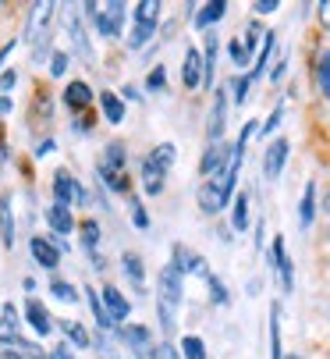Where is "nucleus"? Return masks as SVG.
I'll list each match as a JSON object with an SVG mask.
<instances>
[{
  "label": "nucleus",
  "instance_id": "55",
  "mask_svg": "<svg viewBox=\"0 0 330 359\" xmlns=\"http://www.w3.org/2000/svg\"><path fill=\"white\" fill-rule=\"evenodd\" d=\"M15 46H18V39H11V43H4V50H0V65H4V57L11 54V50H15Z\"/></svg>",
  "mask_w": 330,
  "mask_h": 359
},
{
  "label": "nucleus",
  "instance_id": "32",
  "mask_svg": "<svg viewBox=\"0 0 330 359\" xmlns=\"http://www.w3.org/2000/svg\"><path fill=\"white\" fill-rule=\"evenodd\" d=\"M174 153H178V149H174V142H160V146L149 153V161H153V164H160L163 171H171V164H174Z\"/></svg>",
  "mask_w": 330,
  "mask_h": 359
},
{
  "label": "nucleus",
  "instance_id": "1",
  "mask_svg": "<svg viewBox=\"0 0 330 359\" xmlns=\"http://www.w3.org/2000/svg\"><path fill=\"white\" fill-rule=\"evenodd\" d=\"M181 271L174 267V264H167L160 271V302H156V313H160V327L167 331V334H174L178 331V306H181V299H185V288H181Z\"/></svg>",
  "mask_w": 330,
  "mask_h": 359
},
{
  "label": "nucleus",
  "instance_id": "36",
  "mask_svg": "<svg viewBox=\"0 0 330 359\" xmlns=\"http://www.w3.org/2000/svg\"><path fill=\"white\" fill-rule=\"evenodd\" d=\"M82 245H85V252H96V245H99V224L96 221H82Z\"/></svg>",
  "mask_w": 330,
  "mask_h": 359
},
{
  "label": "nucleus",
  "instance_id": "61",
  "mask_svg": "<svg viewBox=\"0 0 330 359\" xmlns=\"http://www.w3.org/2000/svg\"><path fill=\"white\" fill-rule=\"evenodd\" d=\"M284 359H302V355H284Z\"/></svg>",
  "mask_w": 330,
  "mask_h": 359
},
{
  "label": "nucleus",
  "instance_id": "41",
  "mask_svg": "<svg viewBox=\"0 0 330 359\" xmlns=\"http://www.w3.org/2000/svg\"><path fill=\"white\" fill-rule=\"evenodd\" d=\"M249 86H252V75H238L231 82V93H235V104H245V96H249Z\"/></svg>",
  "mask_w": 330,
  "mask_h": 359
},
{
  "label": "nucleus",
  "instance_id": "40",
  "mask_svg": "<svg viewBox=\"0 0 330 359\" xmlns=\"http://www.w3.org/2000/svg\"><path fill=\"white\" fill-rule=\"evenodd\" d=\"M149 359H181V352H178L171 341H160V345L149 348Z\"/></svg>",
  "mask_w": 330,
  "mask_h": 359
},
{
  "label": "nucleus",
  "instance_id": "57",
  "mask_svg": "<svg viewBox=\"0 0 330 359\" xmlns=\"http://www.w3.org/2000/svg\"><path fill=\"white\" fill-rule=\"evenodd\" d=\"M8 111H11V100H8V96H0V118H4Z\"/></svg>",
  "mask_w": 330,
  "mask_h": 359
},
{
  "label": "nucleus",
  "instance_id": "11",
  "mask_svg": "<svg viewBox=\"0 0 330 359\" xmlns=\"http://www.w3.org/2000/svg\"><path fill=\"white\" fill-rule=\"evenodd\" d=\"M64 29H68V36H71L75 54H78L82 61H92V46H89V36H85V29H82V18H78L75 11H68V15H64Z\"/></svg>",
  "mask_w": 330,
  "mask_h": 359
},
{
  "label": "nucleus",
  "instance_id": "58",
  "mask_svg": "<svg viewBox=\"0 0 330 359\" xmlns=\"http://www.w3.org/2000/svg\"><path fill=\"white\" fill-rule=\"evenodd\" d=\"M4 161H8V146L0 142V168H4Z\"/></svg>",
  "mask_w": 330,
  "mask_h": 359
},
{
  "label": "nucleus",
  "instance_id": "16",
  "mask_svg": "<svg viewBox=\"0 0 330 359\" xmlns=\"http://www.w3.org/2000/svg\"><path fill=\"white\" fill-rule=\"evenodd\" d=\"M202 43H206V46H202V86H213V75H216V54H220V39H216V32H209Z\"/></svg>",
  "mask_w": 330,
  "mask_h": 359
},
{
  "label": "nucleus",
  "instance_id": "51",
  "mask_svg": "<svg viewBox=\"0 0 330 359\" xmlns=\"http://www.w3.org/2000/svg\"><path fill=\"white\" fill-rule=\"evenodd\" d=\"M319 22L330 29V0H323V4H319Z\"/></svg>",
  "mask_w": 330,
  "mask_h": 359
},
{
  "label": "nucleus",
  "instance_id": "17",
  "mask_svg": "<svg viewBox=\"0 0 330 359\" xmlns=\"http://www.w3.org/2000/svg\"><path fill=\"white\" fill-rule=\"evenodd\" d=\"M64 104H68V111L82 114V111L92 104V89H89L85 82H68V89H64Z\"/></svg>",
  "mask_w": 330,
  "mask_h": 359
},
{
  "label": "nucleus",
  "instance_id": "28",
  "mask_svg": "<svg viewBox=\"0 0 330 359\" xmlns=\"http://www.w3.org/2000/svg\"><path fill=\"white\" fill-rule=\"evenodd\" d=\"M231 228H235V231H249V192H238V196H235Z\"/></svg>",
  "mask_w": 330,
  "mask_h": 359
},
{
  "label": "nucleus",
  "instance_id": "5",
  "mask_svg": "<svg viewBox=\"0 0 330 359\" xmlns=\"http://www.w3.org/2000/svg\"><path fill=\"white\" fill-rule=\"evenodd\" d=\"M53 11H57V4H50V0H43V4H32L29 11V22H25V43L39 46L50 39V22H53Z\"/></svg>",
  "mask_w": 330,
  "mask_h": 359
},
{
  "label": "nucleus",
  "instance_id": "14",
  "mask_svg": "<svg viewBox=\"0 0 330 359\" xmlns=\"http://www.w3.org/2000/svg\"><path fill=\"white\" fill-rule=\"evenodd\" d=\"M103 306H106V313H110V320H114V324L132 313V302H128L114 285H103Z\"/></svg>",
  "mask_w": 330,
  "mask_h": 359
},
{
  "label": "nucleus",
  "instance_id": "46",
  "mask_svg": "<svg viewBox=\"0 0 330 359\" xmlns=\"http://www.w3.org/2000/svg\"><path fill=\"white\" fill-rule=\"evenodd\" d=\"M15 86H18V72L8 68L4 75H0V96H8V89H15Z\"/></svg>",
  "mask_w": 330,
  "mask_h": 359
},
{
  "label": "nucleus",
  "instance_id": "29",
  "mask_svg": "<svg viewBox=\"0 0 330 359\" xmlns=\"http://www.w3.org/2000/svg\"><path fill=\"white\" fill-rule=\"evenodd\" d=\"M160 22V4L156 0H142V4H135V25H153L156 29Z\"/></svg>",
  "mask_w": 330,
  "mask_h": 359
},
{
  "label": "nucleus",
  "instance_id": "25",
  "mask_svg": "<svg viewBox=\"0 0 330 359\" xmlns=\"http://www.w3.org/2000/svg\"><path fill=\"white\" fill-rule=\"evenodd\" d=\"M270 359H284V348H281V306L277 302L270 306Z\"/></svg>",
  "mask_w": 330,
  "mask_h": 359
},
{
  "label": "nucleus",
  "instance_id": "60",
  "mask_svg": "<svg viewBox=\"0 0 330 359\" xmlns=\"http://www.w3.org/2000/svg\"><path fill=\"white\" fill-rule=\"evenodd\" d=\"M326 214H330V192H326Z\"/></svg>",
  "mask_w": 330,
  "mask_h": 359
},
{
  "label": "nucleus",
  "instance_id": "34",
  "mask_svg": "<svg viewBox=\"0 0 330 359\" xmlns=\"http://www.w3.org/2000/svg\"><path fill=\"white\" fill-rule=\"evenodd\" d=\"M61 331H64V338H68L71 345H78V348H85V345H89V334L82 331V324H75V320H64V324H61Z\"/></svg>",
  "mask_w": 330,
  "mask_h": 359
},
{
  "label": "nucleus",
  "instance_id": "33",
  "mask_svg": "<svg viewBox=\"0 0 330 359\" xmlns=\"http://www.w3.org/2000/svg\"><path fill=\"white\" fill-rule=\"evenodd\" d=\"M273 46H277V36L266 32V36H263V50H259V57H256V72H252V79L266 72V61H270V54H273Z\"/></svg>",
  "mask_w": 330,
  "mask_h": 359
},
{
  "label": "nucleus",
  "instance_id": "18",
  "mask_svg": "<svg viewBox=\"0 0 330 359\" xmlns=\"http://www.w3.org/2000/svg\"><path fill=\"white\" fill-rule=\"evenodd\" d=\"M163 182H167V171L146 157V161H142V189H146L149 196H160V192H163Z\"/></svg>",
  "mask_w": 330,
  "mask_h": 359
},
{
  "label": "nucleus",
  "instance_id": "42",
  "mask_svg": "<svg viewBox=\"0 0 330 359\" xmlns=\"http://www.w3.org/2000/svg\"><path fill=\"white\" fill-rule=\"evenodd\" d=\"M146 86H149L153 93H163V89H167V72H163V65L149 72V79H146Z\"/></svg>",
  "mask_w": 330,
  "mask_h": 359
},
{
  "label": "nucleus",
  "instance_id": "12",
  "mask_svg": "<svg viewBox=\"0 0 330 359\" xmlns=\"http://www.w3.org/2000/svg\"><path fill=\"white\" fill-rule=\"evenodd\" d=\"M46 224H50V231L57 235V238L71 235V231H75V217H71V207H61V203H53V207L46 210Z\"/></svg>",
  "mask_w": 330,
  "mask_h": 359
},
{
  "label": "nucleus",
  "instance_id": "50",
  "mask_svg": "<svg viewBox=\"0 0 330 359\" xmlns=\"http://www.w3.org/2000/svg\"><path fill=\"white\" fill-rule=\"evenodd\" d=\"M284 72H288V61H281L277 68L270 72V82H281V79H284Z\"/></svg>",
  "mask_w": 330,
  "mask_h": 359
},
{
  "label": "nucleus",
  "instance_id": "56",
  "mask_svg": "<svg viewBox=\"0 0 330 359\" xmlns=\"http://www.w3.org/2000/svg\"><path fill=\"white\" fill-rule=\"evenodd\" d=\"M259 288H263V281H259V278H252V281H249V288H245V292H249V295H259Z\"/></svg>",
  "mask_w": 330,
  "mask_h": 359
},
{
  "label": "nucleus",
  "instance_id": "20",
  "mask_svg": "<svg viewBox=\"0 0 330 359\" xmlns=\"http://www.w3.org/2000/svg\"><path fill=\"white\" fill-rule=\"evenodd\" d=\"M99 107H103V118L110 121V125H121L125 121V100L118 96V93H99Z\"/></svg>",
  "mask_w": 330,
  "mask_h": 359
},
{
  "label": "nucleus",
  "instance_id": "43",
  "mask_svg": "<svg viewBox=\"0 0 330 359\" xmlns=\"http://www.w3.org/2000/svg\"><path fill=\"white\" fill-rule=\"evenodd\" d=\"M206 285H209V295H213V302H216V306H228V302H231V299H228V288H224V281L209 278Z\"/></svg>",
  "mask_w": 330,
  "mask_h": 359
},
{
  "label": "nucleus",
  "instance_id": "7",
  "mask_svg": "<svg viewBox=\"0 0 330 359\" xmlns=\"http://www.w3.org/2000/svg\"><path fill=\"white\" fill-rule=\"evenodd\" d=\"M53 196H57V203L61 207H71V203H89V196H85V189L71 178V171H57L53 175Z\"/></svg>",
  "mask_w": 330,
  "mask_h": 359
},
{
  "label": "nucleus",
  "instance_id": "47",
  "mask_svg": "<svg viewBox=\"0 0 330 359\" xmlns=\"http://www.w3.org/2000/svg\"><path fill=\"white\" fill-rule=\"evenodd\" d=\"M281 111H284V107H277V111H273V114L266 118V125L259 128V135H273V128H277V125H281Z\"/></svg>",
  "mask_w": 330,
  "mask_h": 359
},
{
  "label": "nucleus",
  "instance_id": "38",
  "mask_svg": "<svg viewBox=\"0 0 330 359\" xmlns=\"http://www.w3.org/2000/svg\"><path fill=\"white\" fill-rule=\"evenodd\" d=\"M128 210H132L135 228H142V231H146V228H149V214H146V207H142V199H139V196H132V199H128Z\"/></svg>",
  "mask_w": 330,
  "mask_h": 359
},
{
  "label": "nucleus",
  "instance_id": "4",
  "mask_svg": "<svg viewBox=\"0 0 330 359\" xmlns=\"http://www.w3.org/2000/svg\"><path fill=\"white\" fill-rule=\"evenodd\" d=\"M235 185H238V182H231L228 175L206 178V182L199 185V207H202V214H220V210H224L228 199L235 196Z\"/></svg>",
  "mask_w": 330,
  "mask_h": 359
},
{
  "label": "nucleus",
  "instance_id": "21",
  "mask_svg": "<svg viewBox=\"0 0 330 359\" xmlns=\"http://www.w3.org/2000/svg\"><path fill=\"white\" fill-rule=\"evenodd\" d=\"M0 341L4 345H18V313H15V306L8 302L4 306V313H0Z\"/></svg>",
  "mask_w": 330,
  "mask_h": 359
},
{
  "label": "nucleus",
  "instance_id": "27",
  "mask_svg": "<svg viewBox=\"0 0 330 359\" xmlns=\"http://www.w3.org/2000/svg\"><path fill=\"white\" fill-rule=\"evenodd\" d=\"M224 15H228V4H224V0H213V4H206V8L195 15V29H209L213 22H220Z\"/></svg>",
  "mask_w": 330,
  "mask_h": 359
},
{
  "label": "nucleus",
  "instance_id": "3",
  "mask_svg": "<svg viewBox=\"0 0 330 359\" xmlns=\"http://www.w3.org/2000/svg\"><path fill=\"white\" fill-rule=\"evenodd\" d=\"M85 18L96 25L99 36L118 39L125 29V4L121 0H110V4H85Z\"/></svg>",
  "mask_w": 330,
  "mask_h": 359
},
{
  "label": "nucleus",
  "instance_id": "52",
  "mask_svg": "<svg viewBox=\"0 0 330 359\" xmlns=\"http://www.w3.org/2000/svg\"><path fill=\"white\" fill-rule=\"evenodd\" d=\"M53 149V139H43L39 146H36V157H46V153Z\"/></svg>",
  "mask_w": 330,
  "mask_h": 359
},
{
  "label": "nucleus",
  "instance_id": "2",
  "mask_svg": "<svg viewBox=\"0 0 330 359\" xmlns=\"http://www.w3.org/2000/svg\"><path fill=\"white\" fill-rule=\"evenodd\" d=\"M125 164H128L125 142H106V149H103V161L96 164V178H99V182H103L110 192H128V189H132V182H128Z\"/></svg>",
  "mask_w": 330,
  "mask_h": 359
},
{
  "label": "nucleus",
  "instance_id": "35",
  "mask_svg": "<svg viewBox=\"0 0 330 359\" xmlns=\"http://www.w3.org/2000/svg\"><path fill=\"white\" fill-rule=\"evenodd\" d=\"M50 295L61 299V302H78V288L68 285V281H53V285H50Z\"/></svg>",
  "mask_w": 330,
  "mask_h": 359
},
{
  "label": "nucleus",
  "instance_id": "49",
  "mask_svg": "<svg viewBox=\"0 0 330 359\" xmlns=\"http://www.w3.org/2000/svg\"><path fill=\"white\" fill-rule=\"evenodd\" d=\"M256 11H259V15H270V11H277V0H256Z\"/></svg>",
  "mask_w": 330,
  "mask_h": 359
},
{
  "label": "nucleus",
  "instance_id": "48",
  "mask_svg": "<svg viewBox=\"0 0 330 359\" xmlns=\"http://www.w3.org/2000/svg\"><path fill=\"white\" fill-rule=\"evenodd\" d=\"M46 359H78V355H75V352H71L68 345H57V348H53V352H50Z\"/></svg>",
  "mask_w": 330,
  "mask_h": 359
},
{
  "label": "nucleus",
  "instance_id": "31",
  "mask_svg": "<svg viewBox=\"0 0 330 359\" xmlns=\"http://www.w3.org/2000/svg\"><path fill=\"white\" fill-rule=\"evenodd\" d=\"M181 359H206V341L199 334H185L181 338Z\"/></svg>",
  "mask_w": 330,
  "mask_h": 359
},
{
  "label": "nucleus",
  "instance_id": "59",
  "mask_svg": "<svg viewBox=\"0 0 330 359\" xmlns=\"http://www.w3.org/2000/svg\"><path fill=\"white\" fill-rule=\"evenodd\" d=\"M4 359H25V355H18V352H11V348H8V352H4Z\"/></svg>",
  "mask_w": 330,
  "mask_h": 359
},
{
  "label": "nucleus",
  "instance_id": "37",
  "mask_svg": "<svg viewBox=\"0 0 330 359\" xmlns=\"http://www.w3.org/2000/svg\"><path fill=\"white\" fill-rule=\"evenodd\" d=\"M153 32H156L153 25H135V29H132V36H128V46H132V50H142V46L153 39Z\"/></svg>",
  "mask_w": 330,
  "mask_h": 359
},
{
  "label": "nucleus",
  "instance_id": "19",
  "mask_svg": "<svg viewBox=\"0 0 330 359\" xmlns=\"http://www.w3.org/2000/svg\"><path fill=\"white\" fill-rule=\"evenodd\" d=\"M312 217H316V185L309 182L302 189V199H298V228L309 231L312 228Z\"/></svg>",
  "mask_w": 330,
  "mask_h": 359
},
{
  "label": "nucleus",
  "instance_id": "6",
  "mask_svg": "<svg viewBox=\"0 0 330 359\" xmlns=\"http://www.w3.org/2000/svg\"><path fill=\"white\" fill-rule=\"evenodd\" d=\"M228 89H216L213 96V107H209V125H206V135H209V146L224 142V125H228Z\"/></svg>",
  "mask_w": 330,
  "mask_h": 359
},
{
  "label": "nucleus",
  "instance_id": "10",
  "mask_svg": "<svg viewBox=\"0 0 330 359\" xmlns=\"http://www.w3.org/2000/svg\"><path fill=\"white\" fill-rule=\"evenodd\" d=\"M29 249H32V260H36L43 271H57V264H61V249L53 245V238L36 235V238L29 242Z\"/></svg>",
  "mask_w": 330,
  "mask_h": 359
},
{
  "label": "nucleus",
  "instance_id": "30",
  "mask_svg": "<svg viewBox=\"0 0 330 359\" xmlns=\"http://www.w3.org/2000/svg\"><path fill=\"white\" fill-rule=\"evenodd\" d=\"M316 86H319V93L330 100V50H323L319 61H316Z\"/></svg>",
  "mask_w": 330,
  "mask_h": 359
},
{
  "label": "nucleus",
  "instance_id": "26",
  "mask_svg": "<svg viewBox=\"0 0 330 359\" xmlns=\"http://www.w3.org/2000/svg\"><path fill=\"white\" fill-rule=\"evenodd\" d=\"M85 299H89V310H92V317H96V327H99V331H114V320H110L103 299H99L92 288H85Z\"/></svg>",
  "mask_w": 330,
  "mask_h": 359
},
{
  "label": "nucleus",
  "instance_id": "45",
  "mask_svg": "<svg viewBox=\"0 0 330 359\" xmlns=\"http://www.w3.org/2000/svg\"><path fill=\"white\" fill-rule=\"evenodd\" d=\"M64 72H68V54H53V57H50V75L61 79Z\"/></svg>",
  "mask_w": 330,
  "mask_h": 359
},
{
  "label": "nucleus",
  "instance_id": "24",
  "mask_svg": "<svg viewBox=\"0 0 330 359\" xmlns=\"http://www.w3.org/2000/svg\"><path fill=\"white\" fill-rule=\"evenodd\" d=\"M0 238L11 249L15 245V214H11V196H0Z\"/></svg>",
  "mask_w": 330,
  "mask_h": 359
},
{
  "label": "nucleus",
  "instance_id": "39",
  "mask_svg": "<svg viewBox=\"0 0 330 359\" xmlns=\"http://www.w3.org/2000/svg\"><path fill=\"white\" fill-rule=\"evenodd\" d=\"M231 61H235V68H249V61H252V54L245 50V43H242V39H235V43H231Z\"/></svg>",
  "mask_w": 330,
  "mask_h": 359
},
{
  "label": "nucleus",
  "instance_id": "23",
  "mask_svg": "<svg viewBox=\"0 0 330 359\" xmlns=\"http://www.w3.org/2000/svg\"><path fill=\"white\" fill-rule=\"evenodd\" d=\"M121 267H125V274H128V281H132L135 288L146 285V264H142L139 252H121Z\"/></svg>",
  "mask_w": 330,
  "mask_h": 359
},
{
  "label": "nucleus",
  "instance_id": "9",
  "mask_svg": "<svg viewBox=\"0 0 330 359\" xmlns=\"http://www.w3.org/2000/svg\"><path fill=\"white\" fill-rule=\"evenodd\" d=\"M284 161H288V139H273L263 153V175L270 182H277L281 171H284Z\"/></svg>",
  "mask_w": 330,
  "mask_h": 359
},
{
  "label": "nucleus",
  "instance_id": "13",
  "mask_svg": "<svg viewBox=\"0 0 330 359\" xmlns=\"http://www.w3.org/2000/svg\"><path fill=\"white\" fill-rule=\"evenodd\" d=\"M25 320H29V327H32L39 338H46V334L53 331V320H50L46 306H43L39 299H29V302H25Z\"/></svg>",
  "mask_w": 330,
  "mask_h": 359
},
{
  "label": "nucleus",
  "instance_id": "44",
  "mask_svg": "<svg viewBox=\"0 0 330 359\" xmlns=\"http://www.w3.org/2000/svg\"><path fill=\"white\" fill-rule=\"evenodd\" d=\"M96 352H99V359H121V348L110 341V338H99L96 341Z\"/></svg>",
  "mask_w": 330,
  "mask_h": 359
},
{
  "label": "nucleus",
  "instance_id": "22",
  "mask_svg": "<svg viewBox=\"0 0 330 359\" xmlns=\"http://www.w3.org/2000/svg\"><path fill=\"white\" fill-rule=\"evenodd\" d=\"M121 338H125V345L132 348V355H135V359H142V352L149 348V331H146L142 324L125 327V331H121Z\"/></svg>",
  "mask_w": 330,
  "mask_h": 359
},
{
  "label": "nucleus",
  "instance_id": "8",
  "mask_svg": "<svg viewBox=\"0 0 330 359\" xmlns=\"http://www.w3.org/2000/svg\"><path fill=\"white\" fill-rule=\"evenodd\" d=\"M270 267H277L284 292H291V288H295V267H291L288 252H284V235H273V245H270Z\"/></svg>",
  "mask_w": 330,
  "mask_h": 359
},
{
  "label": "nucleus",
  "instance_id": "53",
  "mask_svg": "<svg viewBox=\"0 0 330 359\" xmlns=\"http://www.w3.org/2000/svg\"><path fill=\"white\" fill-rule=\"evenodd\" d=\"M125 100H135V104H139V100H142V93L135 89V86H125V93H121Z\"/></svg>",
  "mask_w": 330,
  "mask_h": 359
},
{
  "label": "nucleus",
  "instance_id": "15",
  "mask_svg": "<svg viewBox=\"0 0 330 359\" xmlns=\"http://www.w3.org/2000/svg\"><path fill=\"white\" fill-rule=\"evenodd\" d=\"M181 82H185V89H199L202 86V54H199V50H185Z\"/></svg>",
  "mask_w": 330,
  "mask_h": 359
},
{
  "label": "nucleus",
  "instance_id": "54",
  "mask_svg": "<svg viewBox=\"0 0 330 359\" xmlns=\"http://www.w3.org/2000/svg\"><path fill=\"white\" fill-rule=\"evenodd\" d=\"M89 125H92V121H89V118H78V121H75V125H71V128H75V132H78V135H85V132H89Z\"/></svg>",
  "mask_w": 330,
  "mask_h": 359
}]
</instances>
